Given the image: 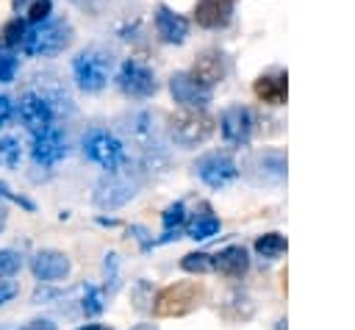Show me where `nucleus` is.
<instances>
[{
  "instance_id": "1",
  "label": "nucleus",
  "mask_w": 355,
  "mask_h": 330,
  "mask_svg": "<svg viewBox=\"0 0 355 330\" xmlns=\"http://www.w3.org/2000/svg\"><path fill=\"white\" fill-rule=\"evenodd\" d=\"M205 299V286L200 280H180V283H169L164 286L155 297H153V316L158 319H172V316H186L191 311H197Z\"/></svg>"
},
{
  "instance_id": "2",
  "label": "nucleus",
  "mask_w": 355,
  "mask_h": 330,
  "mask_svg": "<svg viewBox=\"0 0 355 330\" xmlns=\"http://www.w3.org/2000/svg\"><path fill=\"white\" fill-rule=\"evenodd\" d=\"M214 116L205 114V108H180L169 114V136L178 147H197L211 139L214 133Z\"/></svg>"
},
{
  "instance_id": "3",
  "label": "nucleus",
  "mask_w": 355,
  "mask_h": 330,
  "mask_svg": "<svg viewBox=\"0 0 355 330\" xmlns=\"http://www.w3.org/2000/svg\"><path fill=\"white\" fill-rule=\"evenodd\" d=\"M72 42V28L64 19H42L33 31H25L22 50L25 55H55Z\"/></svg>"
},
{
  "instance_id": "4",
  "label": "nucleus",
  "mask_w": 355,
  "mask_h": 330,
  "mask_svg": "<svg viewBox=\"0 0 355 330\" xmlns=\"http://www.w3.org/2000/svg\"><path fill=\"white\" fill-rule=\"evenodd\" d=\"M111 67H114L111 53H105L100 47H89V50L78 53L75 61H72V75H75L78 89H83V92H100L108 83Z\"/></svg>"
},
{
  "instance_id": "5",
  "label": "nucleus",
  "mask_w": 355,
  "mask_h": 330,
  "mask_svg": "<svg viewBox=\"0 0 355 330\" xmlns=\"http://www.w3.org/2000/svg\"><path fill=\"white\" fill-rule=\"evenodd\" d=\"M83 155L92 164L103 166L105 172L119 169L125 164V147H122V141L114 133H108L105 128H92L83 136Z\"/></svg>"
},
{
  "instance_id": "6",
  "label": "nucleus",
  "mask_w": 355,
  "mask_h": 330,
  "mask_svg": "<svg viewBox=\"0 0 355 330\" xmlns=\"http://www.w3.org/2000/svg\"><path fill=\"white\" fill-rule=\"evenodd\" d=\"M197 177L211 189H225L239 177V164L227 153H208L194 164Z\"/></svg>"
},
{
  "instance_id": "7",
  "label": "nucleus",
  "mask_w": 355,
  "mask_h": 330,
  "mask_svg": "<svg viewBox=\"0 0 355 330\" xmlns=\"http://www.w3.org/2000/svg\"><path fill=\"white\" fill-rule=\"evenodd\" d=\"M116 83H119L122 94H128V97H136V100L153 97V94H155V89H158V80H155V75H153V72H150L144 64H139V61H133V58L122 61V67H119V75H116Z\"/></svg>"
},
{
  "instance_id": "8",
  "label": "nucleus",
  "mask_w": 355,
  "mask_h": 330,
  "mask_svg": "<svg viewBox=\"0 0 355 330\" xmlns=\"http://www.w3.org/2000/svg\"><path fill=\"white\" fill-rule=\"evenodd\" d=\"M252 128H255V116L247 105H230L219 116V130L227 144H236V147L247 144L252 136Z\"/></svg>"
},
{
  "instance_id": "9",
  "label": "nucleus",
  "mask_w": 355,
  "mask_h": 330,
  "mask_svg": "<svg viewBox=\"0 0 355 330\" xmlns=\"http://www.w3.org/2000/svg\"><path fill=\"white\" fill-rule=\"evenodd\" d=\"M19 119L31 133L53 125V103L44 92H25L19 97Z\"/></svg>"
},
{
  "instance_id": "10",
  "label": "nucleus",
  "mask_w": 355,
  "mask_h": 330,
  "mask_svg": "<svg viewBox=\"0 0 355 330\" xmlns=\"http://www.w3.org/2000/svg\"><path fill=\"white\" fill-rule=\"evenodd\" d=\"M169 92H172L175 103H180L183 108H208V103H211V89L202 86L189 72H175L169 78Z\"/></svg>"
},
{
  "instance_id": "11",
  "label": "nucleus",
  "mask_w": 355,
  "mask_h": 330,
  "mask_svg": "<svg viewBox=\"0 0 355 330\" xmlns=\"http://www.w3.org/2000/svg\"><path fill=\"white\" fill-rule=\"evenodd\" d=\"M69 269H72V263H69L67 252H61V250H39L31 255V272L42 283H58L69 275Z\"/></svg>"
},
{
  "instance_id": "12",
  "label": "nucleus",
  "mask_w": 355,
  "mask_h": 330,
  "mask_svg": "<svg viewBox=\"0 0 355 330\" xmlns=\"http://www.w3.org/2000/svg\"><path fill=\"white\" fill-rule=\"evenodd\" d=\"M31 155L36 164L42 166H53L67 155V139L58 128H44L39 133H33V144H31Z\"/></svg>"
},
{
  "instance_id": "13",
  "label": "nucleus",
  "mask_w": 355,
  "mask_h": 330,
  "mask_svg": "<svg viewBox=\"0 0 355 330\" xmlns=\"http://www.w3.org/2000/svg\"><path fill=\"white\" fill-rule=\"evenodd\" d=\"M133 194H136V186H133L125 175H119L116 169H111V172L97 183L94 202H97L100 208H119V205H125Z\"/></svg>"
},
{
  "instance_id": "14",
  "label": "nucleus",
  "mask_w": 355,
  "mask_h": 330,
  "mask_svg": "<svg viewBox=\"0 0 355 330\" xmlns=\"http://www.w3.org/2000/svg\"><path fill=\"white\" fill-rule=\"evenodd\" d=\"M233 17V0H197L194 22L205 31H219Z\"/></svg>"
},
{
  "instance_id": "15",
  "label": "nucleus",
  "mask_w": 355,
  "mask_h": 330,
  "mask_svg": "<svg viewBox=\"0 0 355 330\" xmlns=\"http://www.w3.org/2000/svg\"><path fill=\"white\" fill-rule=\"evenodd\" d=\"M225 72H227V61H225V55L219 53V50H202L200 55H197V61H194V67H191V78H197L202 86H216L222 78H225Z\"/></svg>"
},
{
  "instance_id": "16",
  "label": "nucleus",
  "mask_w": 355,
  "mask_h": 330,
  "mask_svg": "<svg viewBox=\"0 0 355 330\" xmlns=\"http://www.w3.org/2000/svg\"><path fill=\"white\" fill-rule=\"evenodd\" d=\"M252 92L261 103L266 105H286V97H288V78L286 72H263L255 78L252 83Z\"/></svg>"
},
{
  "instance_id": "17",
  "label": "nucleus",
  "mask_w": 355,
  "mask_h": 330,
  "mask_svg": "<svg viewBox=\"0 0 355 330\" xmlns=\"http://www.w3.org/2000/svg\"><path fill=\"white\" fill-rule=\"evenodd\" d=\"M155 31H158V36H161L164 42H169V44H183L186 36H189V22H186L180 14H175L172 8L158 6V8H155Z\"/></svg>"
},
{
  "instance_id": "18",
  "label": "nucleus",
  "mask_w": 355,
  "mask_h": 330,
  "mask_svg": "<svg viewBox=\"0 0 355 330\" xmlns=\"http://www.w3.org/2000/svg\"><path fill=\"white\" fill-rule=\"evenodd\" d=\"M250 269V255L241 244H230L214 255V272L225 277H244Z\"/></svg>"
},
{
  "instance_id": "19",
  "label": "nucleus",
  "mask_w": 355,
  "mask_h": 330,
  "mask_svg": "<svg viewBox=\"0 0 355 330\" xmlns=\"http://www.w3.org/2000/svg\"><path fill=\"white\" fill-rule=\"evenodd\" d=\"M252 169H258L255 180H263V183H280L286 177V153L283 150H263L252 158L250 164Z\"/></svg>"
},
{
  "instance_id": "20",
  "label": "nucleus",
  "mask_w": 355,
  "mask_h": 330,
  "mask_svg": "<svg viewBox=\"0 0 355 330\" xmlns=\"http://www.w3.org/2000/svg\"><path fill=\"white\" fill-rule=\"evenodd\" d=\"M219 227H222V222H219V216L208 208V205H202L186 225H183V230H186V236L189 238H194V241H205V238H211V236H216L219 233Z\"/></svg>"
},
{
  "instance_id": "21",
  "label": "nucleus",
  "mask_w": 355,
  "mask_h": 330,
  "mask_svg": "<svg viewBox=\"0 0 355 330\" xmlns=\"http://www.w3.org/2000/svg\"><path fill=\"white\" fill-rule=\"evenodd\" d=\"M161 225H164V236H161V241H172V238H178L180 227L186 225V205H183V202H172V205L161 214Z\"/></svg>"
},
{
  "instance_id": "22",
  "label": "nucleus",
  "mask_w": 355,
  "mask_h": 330,
  "mask_svg": "<svg viewBox=\"0 0 355 330\" xmlns=\"http://www.w3.org/2000/svg\"><path fill=\"white\" fill-rule=\"evenodd\" d=\"M286 250H288V241H286L283 233H263V236L255 238V252H258L261 258H266V261L280 258Z\"/></svg>"
},
{
  "instance_id": "23",
  "label": "nucleus",
  "mask_w": 355,
  "mask_h": 330,
  "mask_svg": "<svg viewBox=\"0 0 355 330\" xmlns=\"http://www.w3.org/2000/svg\"><path fill=\"white\" fill-rule=\"evenodd\" d=\"M180 269L189 272V275L214 272V255H208V252H186V255L180 258Z\"/></svg>"
},
{
  "instance_id": "24",
  "label": "nucleus",
  "mask_w": 355,
  "mask_h": 330,
  "mask_svg": "<svg viewBox=\"0 0 355 330\" xmlns=\"http://www.w3.org/2000/svg\"><path fill=\"white\" fill-rule=\"evenodd\" d=\"M19 158H22L19 141L11 139V136H3V139H0V166L14 169V166H19Z\"/></svg>"
},
{
  "instance_id": "25",
  "label": "nucleus",
  "mask_w": 355,
  "mask_h": 330,
  "mask_svg": "<svg viewBox=\"0 0 355 330\" xmlns=\"http://www.w3.org/2000/svg\"><path fill=\"white\" fill-rule=\"evenodd\" d=\"M22 36H25V22H22L19 17L8 19V22L3 25V31H0V42H3L6 47H17V44H22Z\"/></svg>"
},
{
  "instance_id": "26",
  "label": "nucleus",
  "mask_w": 355,
  "mask_h": 330,
  "mask_svg": "<svg viewBox=\"0 0 355 330\" xmlns=\"http://www.w3.org/2000/svg\"><path fill=\"white\" fill-rule=\"evenodd\" d=\"M80 308H83L86 316H97V313L105 308V302H103V288H97V286H86V297H83Z\"/></svg>"
},
{
  "instance_id": "27",
  "label": "nucleus",
  "mask_w": 355,
  "mask_h": 330,
  "mask_svg": "<svg viewBox=\"0 0 355 330\" xmlns=\"http://www.w3.org/2000/svg\"><path fill=\"white\" fill-rule=\"evenodd\" d=\"M22 269V255L17 250H0V277H14Z\"/></svg>"
},
{
  "instance_id": "28",
  "label": "nucleus",
  "mask_w": 355,
  "mask_h": 330,
  "mask_svg": "<svg viewBox=\"0 0 355 330\" xmlns=\"http://www.w3.org/2000/svg\"><path fill=\"white\" fill-rule=\"evenodd\" d=\"M0 197L3 200H8V202H14V205H19L22 211H28V214H33L36 211V202L31 200V197H25V194H19V191H11L8 189V183H3L0 180Z\"/></svg>"
},
{
  "instance_id": "29",
  "label": "nucleus",
  "mask_w": 355,
  "mask_h": 330,
  "mask_svg": "<svg viewBox=\"0 0 355 330\" xmlns=\"http://www.w3.org/2000/svg\"><path fill=\"white\" fill-rule=\"evenodd\" d=\"M50 0H36V3H31V8H28V22H42V19H47L50 17Z\"/></svg>"
},
{
  "instance_id": "30",
  "label": "nucleus",
  "mask_w": 355,
  "mask_h": 330,
  "mask_svg": "<svg viewBox=\"0 0 355 330\" xmlns=\"http://www.w3.org/2000/svg\"><path fill=\"white\" fill-rule=\"evenodd\" d=\"M17 75V58L14 55H0V83H11Z\"/></svg>"
},
{
  "instance_id": "31",
  "label": "nucleus",
  "mask_w": 355,
  "mask_h": 330,
  "mask_svg": "<svg viewBox=\"0 0 355 330\" xmlns=\"http://www.w3.org/2000/svg\"><path fill=\"white\" fill-rule=\"evenodd\" d=\"M17 294H19V286H17L14 280H8V277H0V308H3L6 302H11Z\"/></svg>"
},
{
  "instance_id": "32",
  "label": "nucleus",
  "mask_w": 355,
  "mask_h": 330,
  "mask_svg": "<svg viewBox=\"0 0 355 330\" xmlns=\"http://www.w3.org/2000/svg\"><path fill=\"white\" fill-rule=\"evenodd\" d=\"M19 330H58V324L53 319H33V322L22 324Z\"/></svg>"
},
{
  "instance_id": "33",
  "label": "nucleus",
  "mask_w": 355,
  "mask_h": 330,
  "mask_svg": "<svg viewBox=\"0 0 355 330\" xmlns=\"http://www.w3.org/2000/svg\"><path fill=\"white\" fill-rule=\"evenodd\" d=\"M11 119V100L6 94H0V128Z\"/></svg>"
},
{
  "instance_id": "34",
  "label": "nucleus",
  "mask_w": 355,
  "mask_h": 330,
  "mask_svg": "<svg viewBox=\"0 0 355 330\" xmlns=\"http://www.w3.org/2000/svg\"><path fill=\"white\" fill-rule=\"evenodd\" d=\"M6 222H8V208H6V202H3V197H0V233L6 230Z\"/></svg>"
},
{
  "instance_id": "35",
  "label": "nucleus",
  "mask_w": 355,
  "mask_h": 330,
  "mask_svg": "<svg viewBox=\"0 0 355 330\" xmlns=\"http://www.w3.org/2000/svg\"><path fill=\"white\" fill-rule=\"evenodd\" d=\"M78 330H114L111 324H100V322H92V324H83V327H78Z\"/></svg>"
},
{
  "instance_id": "36",
  "label": "nucleus",
  "mask_w": 355,
  "mask_h": 330,
  "mask_svg": "<svg viewBox=\"0 0 355 330\" xmlns=\"http://www.w3.org/2000/svg\"><path fill=\"white\" fill-rule=\"evenodd\" d=\"M130 330H158L155 324H150V322H141V324H133Z\"/></svg>"
}]
</instances>
